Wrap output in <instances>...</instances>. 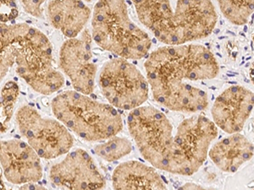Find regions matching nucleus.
<instances>
[{"mask_svg":"<svg viewBox=\"0 0 254 190\" xmlns=\"http://www.w3.org/2000/svg\"><path fill=\"white\" fill-rule=\"evenodd\" d=\"M127 126L141 155L153 168L177 175H192L199 170L218 136L214 122L202 115L186 118L173 136L169 118L151 106L132 110Z\"/></svg>","mask_w":254,"mask_h":190,"instance_id":"1","label":"nucleus"},{"mask_svg":"<svg viewBox=\"0 0 254 190\" xmlns=\"http://www.w3.org/2000/svg\"><path fill=\"white\" fill-rule=\"evenodd\" d=\"M154 99L181 101L196 95L199 88L188 81L215 78L220 66L210 50L201 44L165 46L154 50L144 63Z\"/></svg>","mask_w":254,"mask_h":190,"instance_id":"2","label":"nucleus"},{"mask_svg":"<svg viewBox=\"0 0 254 190\" xmlns=\"http://www.w3.org/2000/svg\"><path fill=\"white\" fill-rule=\"evenodd\" d=\"M139 20L166 46H180L207 38L217 21L210 1H136Z\"/></svg>","mask_w":254,"mask_h":190,"instance_id":"3","label":"nucleus"},{"mask_svg":"<svg viewBox=\"0 0 254 190\" xmlns=\"http://www.w3.org/2000/svg\"><path fill=\"white\" fill-rule=\"evenodd\" d=\"M51 109L69 132L86 142L106 141L123 130L122 115L115 107L75 91H64L53 98Z\"/></svg>","mask_w":254,"mask_h":190,"instance_id":"4","label":"nucleus"},{"mask_svg":"<svg viewBox=\"0 0 254 190\" xmlns=\"http://www.w3.org/2000/svg\"><path fill=\"white\" fill-rule=\"evenodd\" d=\"M91 36L101 48L127 60L144 58L152 45L147 32L130 19L125 1L104 0L96 3Z\"/></svg>","mask_w":254,"mask_h":190,"instance_id":"5","label":"nucleus"},{"mask_svg":"<svg viewBox=\"0 0 254 190\" xmlns=\"http://www.w3.org/2000/svg\"><path fill=\"white\" fill-rule=\"evenodd\" d=\"M15 72L36 93L53 95L65 80L55 66L51 42L44 32L29 26L15 48Z\"/></svg>","mask_w":254,"mask_h":190,"instance_id":"6","label":"nucleus"},{"mask_svg":"<svg viewBox=\"0 0 254 190\" xmlns=\"http://www.w3.org/2000/svg\"><path fill=\"white\" fill-rule=\"evenodd\" d=\"M18 130L41 159L53 160L66 155L74 145V138L56 118L39 112L30 104H24L15 112Z\"/></svg>","mask_w":254,"mask_h":190,"instance_id":"7","label":"nucleus"},{"mask_svg":"<svg viewBox=\"0 0 254 190\" xmlns=\"http://www.w3.org/2000/svg\"><path fill=\"white\" fill-rule=\"evenodd\" d=\"M98 84L104 97L115 108L132 110L147 101L149 87L147 79L133 63L116 58L104 63Z\"/></svg>","mask_w":254,"mask_h":190,"instance_id":"8","label":"nucleus"},{"mask_svg":"<svg viewBox=\"0 0 254 190\" xmlns=\"http://www.w3.org/2000/svg\"><path fill=\"white\" fill-rule=\"evenodd\" d=\"M92 41L90 31L86 28L77 38L67 39L59 54L61 72L69 78L74 91L86 95L94 91L98 70L93 62Z\"/></svg>","mask_w":254,"mask_h":190,"instance_id":"9","label":"nucleus"},{"mask_svg":"<svg viewBox=\"0 0 254 190\" xmlns=\"http://www.w3.org/2000/svg\"><path fill=\"white\" fill-rule=\"evenodd\" d=\"M49 177L54 186L68 190H104L106 186L94 159L81 148L69 151L52 165Z\"/></svg>","mask_w":254,"mask_h":190,"instance_id":"10","label":"nucleus"},{"mask_svg":"<svg viewBox=\"0 0 254 190\" xmlns=\"http://www.w3.org/2000/svg\"><path fill=\"white\" fill-rule=\"evenodd\" d=\"M0 168L4 179L15 185L36 184L44 177L40 157L19 139L0 140Z\"/></svg>","mask_w":254,"mask_h":190,"instance_id":"11","label":"nucleus"},{"mask_svg":"<svg viewBox=\"0 0 254 190\" xmlns=\"http://www.w3.org/2000/svg\"><path fill=\"white\" fill-rule=\"evenodd\" d=\"M254 93L241 86L225 90L214 101L211 113L217 128L227 134H238L254 109Z\"/></svg>","mask_w":254,"mask_h":190,"instance_id":"12","label":"nucleus"},{"mask_svg":"<svg viewBox=\"0 0 254 190\" xmlns=\"http://www.w3.org/2000/svg\"><path fill=\"white\" fill-rule=\"evenodd\" d=\"M46 15L54 28L71 39L86 29L92 10L81 1H50L46 3Z\"/></svg>","mask_w":254,"mask_h":190,"instance_id":"13","label":"nucleus"},{"mask_svg":"<svg viewBox=\"0 0 254 190\" xmlns=\"http://www.w3.org/2000/svg\"><path fill=\"white\" fill-rule=\"evenodd\" d=\"M115 190H169L155 168L137 161H128L116 167L112 175Z\"/></svg>","mask_w":254,"mask_h":190,"instance_id":"14","label":"nucleus"},{"mask_svg":"<svg viewBox=\"0 0 254 190\" xmlns=\"http://www.w3.org/2000/svg\"><path fill=\"white\" fill-rule=\"evenodd\" d=\"M208 156L224 173H236L254 156V144L241 134H233L217 142L208 151Z\"/></svg>","mask_w":254,"mask_h":190,"instance_id":"15","label":"nucleus"},{"mask_svg":"<svg viewBox=\"0 0 254 190\" xmlns=\"http://www.w3.org/2000/svg\"><path fill=\"white\" fill-rule=\"evenodd\" d=\"M30 25L27 23H0V85L9 69L15 66V48L20 36Z\"/></svg>","mask_w":254,"mask_h":190,"instance_id":"16","label":"nucleus"},{"mask_svg":"<svg viewBox=\"0 0 254 190\" xmlns=\"http://www.w3.org/2000/svg\"><path fill=\"white\" fill-rule=\"evenodd\" d=\"M20 96V87L14 81H7L0 90V133L9 131Z\"/></svg>","mask_w":254,"mask_h":190,"instance_id":"17","label":"nucleus"},{"mask_svg":"<svg viewBox=\"0 0 254 190\" xmlns=\"http://www.w3.org/2000/svg\"><path fill=\"white\" fill-rule=\"evenodd\" d=\"M132 150L131 142L126 137L114 136L107 142L98 144L94 148L97 156L104 161L113 162L129 155Z\"/></svg>","mask_w":254,"mask_h":190,"instance_id":"18","label":"nucleus"},{"mask_svg":"<svg viewBox=\"0 0 254 190\" xmlns=\"http://www.w3.org/2000/svg\"><path fill=\"white\" fill-rule=\"evenodd\" d=\"M223 15L231 23L243 26L249 22L254 13V2L251 1H219Z\"/></svg>","mask_w":254,"mask_h":190,"instance_id":"19","label":"nucleus"},{"mask_svg":"<svg viewBox=\"0 0 254 190\" xmlns=\"http://www.w3.org/2000/svg\"><path fill=\"white\" fill-rule=\"evenodd\" d=\"M19 9L14 1H0V23L7 24L17 17Z\"/></svg>","mask_w":254,"mask_h":190,"instance_id":"20","label":"nucleus"},{"mask_svg":"<svg viewBox=\"0 0 254 190\" xmlns=\"http://www.w3.org/2000/svg\"><path fill=\"white\" fill-rule=\"evenodd\" d=\"M20 6L26 13L38 19L44 18L45 1H20Z\"/></svg>","mask_w":254,"mask_h":190,"instance_id":"21","label":"nucleus"},{"mask_svg":"<svg viewBox=\"0 0 254 190\" xmlns=\"http://www.w3.org/2000/svg\"><path fill=\"white\" fill-rule=\"evenodd\" d=\"M178 190H215L212 188H206L193 183H187L186 185H182Z\"/></svg>","mask_w":254,"mask_h":190,"instance_id":"22","label":"nucleus"},{"mask_svg":"<svg viewBox=\"0 0 254 190\" xmlns=\"http://www.w3.org/2000/svg\"><path fill=\"white\" fill-rule=\"evenodd\" d=\"M19 190H49L46 188L38 185V184H28V185H24L20 186Z\"/></svg>","mask_w":254,"mask_h":190,"instance_id":"23","label":"nucleus"},{"mask_svg":"<svg viewBox=\"0 0 254 190\" xmlns=\"http://www.w3.org/2000/svg\"><path fill=\"white\" fill-rule=\"evenodd\" d=\"M3 173H2V171H1V168H0V190H8L7 188H6L4 181H3Z\"/></svg>","mask_w":254,"mask_h":190,"instance_id":"24","label":"nucleus"}]
</instances>
